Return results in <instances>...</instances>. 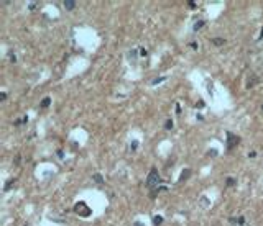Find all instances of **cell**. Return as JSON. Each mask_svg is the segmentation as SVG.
<instances>
[{
    "label": "cell",
    "mask_w": 263,
    "mask_h": 226,
    "mask_svg": "<svg viewBox=\"0 0 263 226\" xmlns=\"http://www.w3.org/2000/svg\"><path fill=\"white\" fill-rule=\"evenodd\" d=\"M161 182V177H160V172H158L156 167H151V171H150V174H148L147 177V182H145V185L148 187V188H158V184Z\"/></svg>",
    "instance_id": "obj_1"
},
{
    "label": "cell",
    "mask_w": 263,
    "mask_h": 226,
    "mask_svg": "<svg viewBox=\"0 0 263 226\" xmlns=\"http://www.w3.org/2000/svg\"><path fill=\"white\" fill-rule=\"evenodd\" d=\"M72 210H74V213H76V215L82 216V218H89V216L92 215V210L87 206L86 201H77Z\"/></svg>",
    "instance_id": "obj_2"
},
{
    "label": "cell",
    "mask_w": 263,
    "mask_h": 226,
    "mask_svg": "<svg viewBox=\"0 0 263 226\" xmlns=\"http://www.w3.org/2000/svg\"><path fill=\"white\" fill-rule=\"evenodd\" d=\"M238 143H240V138L233 133H227V138H225V147L227 151H232L233 147H237Z\"/></svg>",
    "instance_id": "obj_3"
},
{
    "label": "cell",
    "mask_w": 263,
    "mask_h": 226,
    "mask_svg": "<svg viewBox=\"0 0 263 226\" xmlns=\"http://www.w3.org/2000/svg\"><path fill=\"white\" fill-rule=\"evenodd\" d=\"M191 174H192V171H191V169H184V171L181 172V177H179V182H184V180H187Z\"/></svg>",
    "instance_id": "obj_4"
},
{
    "label": "cell",
    "mask_w": 263,
    "mask_h": 226,
    "mask_svg": "<svg viewBox=\"0 0 263 226\" xmlns=\"http://www.w3.org/2000/svg\"><path fill=\"white\" fill-rule=\"evenodd\" d=\"M64 8L66 10H74V7H76V2L74 0H64Z\"/></svg>",
    "instance_id": "obj_5"
},
{
    "label": "cell",
    "mask_w": 263,
    "mask_h": 226,
    "mask_svg": "<svg viewBox=\"0 0 263 226\" xmlns=\"http://www.w3.org/2000/svg\"><path fill=\"white\" fill-rule=\"evenodd\" d=\"M211 43H212L214 46H224L225 44V40H224V38H212Z\"/></svg>",
    "instance_id": "obj_6"
},
{
    "label": "cell",
    "mask_w": 263,
    "mask_h": 226,
    "mask_svg": "<svg viewBox=\"0 0 263 226\" xmlns=\"http://www.w3.org/2000/svg\"><path fill=\"white\" fill-rule=\"evenodd\" d=\"M50 105H51V98H50V97H45V98L41 100V103H40L41 108H48Z\"/></svg>",
    "instance_id": "obj_7"
},
{
    "label": "cell",
    "mask_w": 263,
    "mask_h": 226,
    "mask_svg": "<svg viewBox=\"0 0 263 226\" xmlns=\"http://www.w3.org/2000/svg\"><path fill=\"white\" fill-rule=\"evenodd\" d=\"M204 25H206V21H204V20H199V21H196V23H194V26H192V30H194V31H199V30H201V28H202Z\"/></svg>",
    "instance_id": "obj_8"
},
{
    "label": "cell",
    "mask_w": 263,
    "mask_h": 226,
    "mask_svg": "<svg viewBox=\"0 0 263 226\" xmlns=\"http://www.w3.org/2000/svg\"><path fill=\"white\" fill-rule=\"evenodd\" d=\"M153 225H155V226H161L163 225V216H160V215L153 216Z\"/></svg>",
    "instance_id": "obj_9"
},
{
    "label": "cell",
    "mask_w": 263,
    "mask_h": 226,
    "mask_svg": "<svg viewBox=\"0 0 263 226\" xmlns=\"http://www.w3.org/2000/svg\"><path fill=\"white\" fill-rule=\"evenodd\" d=\"M15 182H17L15 179H10V180H7V182H5V185H3V190H5V192H8V190H10V187H12V185H15Z\"/></svg>",
    "instance_id": "obj_10"
},
{
    "label": "cell",
    "mask_w": 263,
    "mask_h": 226,
    "mask_svg": "<svg viewBox=\"0 0 263 226\" xmlns=\"http://www.w3.org/2000/svg\"><path fill=\"white\" fill-rule=\"evenodd\" d=\"M243 221H245V218H243V216H238V218H230V223H233V225H243Z\"/></svg>",
    "instance_id": "obj_11"
},
{
    "label": "cell",
    "mask_w": 263,
    "mask_h": 226,
    "mask_svg": "<svg viewBox=\"0 0 263 226\" xmlns=\"http://www.w3.org/2000/svg\"><path fill=\"white\" fill-rule=\"evenodd\" d=\"M237 184V180L233 179V177H227V180H225V185L227 187H232V185H235Z\"/></svg>",
    "instance_id": "obj_12"
},
{
    "label": "cell",
    "mask_w": 263,
    "mask_h": 226,
    "mask_svg": "<svg viewBox=\"0 0 263 226\" xmlns=\"http://www.w3.org/2000/svg\"><path fill=\"white\" fill-rule=\"evenodd\" d=\"M128 57H130L132 62H135V61H137V49L130 51V53H128Z\"/></svg>",
    "instance_id": "obj_13"
},
{
    "label": "cell",
    "mask_w": 263,
    "mask_h": 226,
    "mask_svg": "<svg viewBox=\"0 0 263 226\" xmlns=\"http://www.w3.org/2000/svg\"><path fill=\"white\" fill-rule=\"evenodd\" d=\"M92 179H94V180H96L97 184H104V179H102V175H101V174H94V175H92Z\"/></svg>",
    "instance_id": "obj_14"
},
{
    "label": "cell",
    "mask_w": 263,
    "mask_h": 226,
    "mask_svg": "<svg viewBox=\"0 0 263 226\" xmlns=\"http://www.w3.org/2000/svg\"><path fill=\"white\" fill-rule=\"evenodd\" d=\"M165 130H173V120H166V123H165Z\"/></svg>",
    "instance_id": "obj_15"
},
{
    "label": "cell",
    "mask_w": 263,
    "mask_h": 226,
    "mask_svg": "<svg viewBox=\"0 0 263 226\" xmlns=\"http://www.w3.org/2000/svg\"><path fill=\"white\" fill-rule=\"evenodd\" d=\"M257 81H258V79H257V77H255V75H253L252 79H250V81H248L247 87H248V89H250V87H253V84H255V82H257Z\"/></svg>",
    "instance_id": "obj_16"
},
{
    "label": "cell",
    "mask_w": 263,
    "mask_h": 226,
    "mask_svg": "<svg viewBox=\"0 0 263 226\" xmlns=\"http://www.w3.org/2000/svg\"><path fill=\"white\" fill-rule=\"evenodd\" d=\"M207 156H212V157H215V156H217V149H209Z\"/></svg>",
    "instance_id": "obj_17"
},
{
    "label": "cell",
    "mask_w": 263,
    "mask_h": 226,
    "mask_svg": "<svg viewBox=\"0 0 263 226\" xmlns=\"http://www.w3.org/2000/svg\"><path fill=\"white\" fill-rule=\"evenodd\" d=\"M187 5H189L191 10H194V8H196V2H194V0H189V2H187Z\"/></svg>",
    "instance_id": "obj_18"
},
{
    "label": "cell",
    "mask_w": 263,
    "mask_h": 226,
    "mask_svg": "<svg viewBox=\"0 0 263 226\" xmlns=\"http://www.w3.org/2000/svg\"><path fill=\"white\" fill-rule=\"evenodd\" d=\"M130 147H132V151H135L138 147V141H133V143L130 144Z\"/></svg>",
    "instance_id": "obj_19"
},
{
    "label": "cell",
    "mask_w": 263,
    "mask_h": 226,
    "mask_svg": "<svg viewBox=\"0 0 263 226\" xmlns=\"http://www.w3.org/2000/svg\"><path fill=\"white\" fill-rule=\"evenodd\" d=\"M165 81V77H160V79H155L153 81V85H156V84H160V82H163Z\"/></svg>",
    "instance_id": "obj_20"
},
{
    "label": "cell",
    "mask_w": 263,
    "mask_h": 226,
    "mask_svg": "<svg viewBox=\"0 0 263 226\" xmlns=\"http://www.w3.org/2000/svg\"><path fill=\"white\" fill-rule=\"evenodd\" d=\"M0 100H2V102L7 100V94H5V92H2V94H0Z\"/></svg>",
    "instance_id": "obj_21"
},
{
    "label": "cell",
    "mask_w": 263,
    "mask_h": 226,
    "mask_svg": "<svg viewBox=\"0 0 263 226\" xmlns=\"http://www.w3.org/2000/svg\"><path fill=\"white\" fill-rule=\"evenodd\" d=\"M36 5H38V3H36V2H33V3H30V7H28V8H30V10H35Z\"/></svg>",
    "instance_id": "obj_22"
},
{
    "label": "cell",
    "mask_w": 263,
    "mask_h": 226,
    "mask_svg": "<svg viewBox=\"0 0 263 226\" xmlns=\"http://www.w3.org/2000/svg\"><path fill=\"white\" fill-rule=\"evenodd\" d=\"M192 48V49H197V43H191V44H189Z\"/></svg>",
    "instance_id": "obj_23"
},
{
    "label": "cell",
    "mask_w": 263,
    "mask_h": 226,
    "mask_svg": "<svg viewBox=\"0 0 263 226\" xmlns=\"http://www.w3.org/2000/svg\"><path fill=\"white\" fill-rule=\"evenodd\" d=\"M176 113H178V115L181 113V107H179V105H176Z\"/></svg>",
    "instance_id": "obj_24"
},
{
    "label": "cell",
    "mask_w": 263,
    "mask_h": 226,
    "mask_svg": "<svg viewBox=\"0 0 263 226\" xmlns=\"http://www.w3.org/2000/svg\"><path fill=\"white\" fill-rule=\"evenodd\" d=\"M133 226H143V225L140 223V221H135V223H133Z\"/></svg>",
    "instance_id": "obj_25"
},
{
    "label": "cell",
    "mask_w": 263,
    "mask_h": 226,
    "mask_svg": "<svg viewBox=\"0 0 263 226\" xmlns=\"http://www.w3.org/2000/svg\"><path fill=\"white\" fill-rule=\"evenodd\" d=\"M263 38V28H262V33H260V40Z\"/></svg>",
    "instance_id": "obj_26"
}]
</instances>
